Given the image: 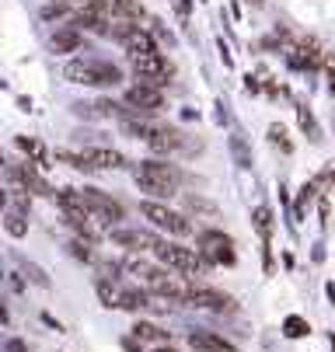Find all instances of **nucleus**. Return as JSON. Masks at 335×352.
I'll use <instances>...</instances> for the list:
<instances>
[{"label":"nucleus","mask_w":335,"mask_h":352,"mask_svg":"<svg viewBox=\"0 0 335 352\" xmlns=\"http://www.w3.org/2000/svg\"><path fill=\"white\" fill-rule=\"evenodd\" d=\"M84 161H87L91 168H109V171L129 164L119 150H112V146H87V150H84Z\"/></svg>","instance_id":"obj_12"},{"label":"nucleus","mask_w":335,"mask_h":352,"mask_svg":"<svg viewBox=\"0 0 335 352\" xmlns=\"http://www.w3.org/2000/svg\"><path fill=\"white\" fill-rule=\"evenodd\" d=\"M154 255L161 258V265H168V269H175V272H182V276H188V279L199 276V272L206 269V258L199 255V251L182 248V244H175V241H161Z\"/></svg>","instance_id":"obj_2"},{"label":"nucleus","mask_w":335,"mask_h":352,"mask_svg":"<svg viewBox=\"0 0 335 352\" xmlns=\"http://www.w3.org/2000/svg\"><path fill=\"white\" fill-rule=\"evenodd\" d=\"M133 70H136V77H140L143 84H154V87L168 84V77H171V63H168L161 53L133 56Z\"/></svg>","instance_id":"obj_7"},{"label":"nucleus","mask_w":335,"mask_h":352,"mask_svg":"<svg viewBox=\"0 0 335 352\" xmlns=\"http://www.w3.org/2000/svg\"><path fill=\"white\" fill-rule=\"evenodd\" d=\"M136 178H151V182H158V185H168V188H175L178 192V185H182V171L175 168V164H164V161H140L136 164Z\"/></svg>","instance_id":"obj_10"},{"label":"nucleus","mask_w":335,"mask_h":352,"mask_svg":"<svg viewBox=\"0 0 335 352\" xmlns=\"http://www.w3.org/2000/svg\"><path fill=\"white\" fill-rule=\"evenodd\" d=\"M94 293H98V300H102V307H119V296H122V289L116 286V279H98L94 283Z\"/></svg>","instance_id":"obj_20"},{"label":"nucleus","mask_w":335,"mask_h":352,"mask_svg":"<svg viewBox=\"0 0 335 352\" xmlns=\"http://www.w3.org/2000/svg\"><path fill=\"white\" fill-rule=\"evenodd\" d=\"M126 105L136 109V112H143V116H154V112L164 105V94H161V87L140 80V84L126 87Z\"/></svg>","instance_id":"obj_8"},{"label":"nucleus","mask_w":335,"mask_h":352,"mask_svg":"<svg viewBox=\"0 0 335 352\" xmlns=\"http://www.w3.org/2000/svg\"><path fill=\"white\" fill-rule=\"evenodd\" d=\"M252 220H255V230H259L262 237H269V234H272V217H269V210H266V206H259V210L252 213Z\"/></svg>","instance_id":"obj_28"},{"label":"nucleus","mask_w":335,"mask_h":352,"mask_svg":"<svg viewBox=\"0 0 335 352\" xmlns=\"http://www.w3.org/2000/svg\"><path fill=\"white\" fill-rule=\"evenodd\" d=\"M188 345H193V349H199V352H237L230 342H224L220 335H213V331H193V335H188Z\"/></svg>","instance_id":"obj_15"},{"label":"nucleus","mask_w":335,"mask_h":352,"mask_svg":"<svg viewBox=\"0 0 335 352\" xmlns=\"http://www.w3.org/2000/svg\"><path fill=\"white\" fill-rule=\"evenodd\" d=\"M147 146L154 150V154H171V150H182V146H185V136H182V133H175V129L154 126V133H151Z\"/></svg>","instance_id":"obj_13"},{"label":"nucleus","mask_w":335,"mask_h":352,"mask_svg":"<svg viewBox=\"0 0 335 352\" xmlns=\"http://www.w3.org/2000/svg\"><path fill=\"white\" fill-rule=\"evenodd\" d=\"M18 146L25 150V154L35 157V164H45V146H42V143H35V140H28V136H18Z\"/></svg>","instance_id":"obj_27"},{"label":"nucleus","mask_w":335,"mask_h":352,"mask_svg":"<svg viewBox=\"0 0 335 352\" xmlns=\"http://www.w3.org/2000/svg\"><path fill=\"white\" fill-rule=\"evenodd\" d=\"M147 304H151V293H143V289H122L119 296V311H140Z\"/></svg>","instance_id":"obj_22"},{"label":"nucleus","mask_w":335,"mask_h":352,"mask_svg":"<svg viewBox=\"0 0 335 352\" xmlns=\"http://www.w3.org/2000/svg\"><path fill=\"white\" fill-rule=\"evenodd\" d=\"M67 248H70V255H74V258H80V262H94V255H91V244H87L84 237H77V241H70Z\"/></svg>","instance_id":"obj_29"},{"label":"nucleus","mask_w":335,"mask_h":352,"mask_svg":"<svg viewBox=\"0 0 335 352\" xmlns=\"http://www.w3.org/2000/svg\"><path fill=\"white\" fill-rule=\"evenodd\" d=\"M283 335H286V338H307L311 328H307L304 318H286V321H283Z\"/></svg>","instance_id":"obj_23"},{"label":"nucleus","mask_w":335,"mask_h":352,"mask_svg":"<svg viewBox=\"0 0 335 352\" xmlns=\"http://www.w3.org/2000/svg\"><path fill=\"white\" fill-rule=\"evenodd\" d=\"M4 206H8V192H4V188H0V210H4Z\"/></svg>","instance_id":"obj_37"},{"label":"nucleus","mask_w":335,"mask_h":352,"mask_svg":"<svg viewBox=\"0 0 335 352\" xmlns=\"http://www.w3.org/2000/svg\"><path fill=\"white\" fill-rule=\"evenodd\" d=\"M53 4H63V8H84L87 0H53Z\"/></svg>","instance_id":"obj_34"},{"label":"nucleus","mask_w":335,"mask_h":352,"mask_svg":"<svg viewBox=\"0 0 335 352\" xmlns=\"http://www.w3.org/2000/svg\"><path fill=\"white\" fill-rule=\"evenodd\" d=\"M140 213L147 217L154 227H161V230H168V234H175V237H185V234H188V220H185L182 213H175V210H168V206L154 203V199L140 203Z\"/></svg>","instance_id":"obj_5"},{"label":"nucleus","mask_w":335,"mask_h":352,"mask_svg":"<svg viewBox=\"0 0 335 352\" xmlns=\"http://www.w3.org/2000/svg\"><path fill=\"white\" fill-rule=\"evenodd\" d=\"M112 241L119 248H126L129 255H140V251H158V244H161L158 234H151V230H129V227H116Z\"/></svg>","instance_id":"obj_9"},{"label":"nucleus","mask_w":335,"mask_h":352,"mask_svg":"<svg viewBox=\"0 0 335 352\" xmlns=\"http://www.w3.org/2000/svg\"><path fill=\"white\" fill-rule=\"evenodd\" d=\"M290 63H294V67H318V63H325V56H321V45H318V38H304V42H301V45L294 49Z\"/></svg>","instance_id":"obj_16"},{"label":"nucleus","mask_w":335,"mask_h":352,"mask_svg":"<svg viewBox=\"0 0 335 352\" xmlns=\"http://www.w3.org/2000/svg\"><path fill=\"white\" fill-rule=\"evenodd\" d=\"M4 230H8L11 237H25V234H28L25 213H8V217H4Z\"/></svg>","instance_id":"obj_24"},{"label":"nucleus","mask_w":335,"mask_h":352,"mask_svg":"<svg viewBox=\"0 0 335 352\" xmlns=\"http://www.w3.org/2000/svg\"><path fill=\"white\" fill-rule=\"evenodd\" d=\"M122 345H126V352H140V345H136V338H126Z\"/></svg>","instance_id":"obj_35"},{"label":"nucleus","mask_w":335,"mask_h":352,"mask_svg":"<svg viewBox=\"0 0 335 352\" xmlns=\"http://www.w3.org/2000/svg\"><path fill=\"white\" fill-rule=\"evenodd\" d=\"M133 338L136 342H147V345H164L168 342V331H161L154 321H136V328H133Z\"/></svg>","instance_id":"obj_19"},{"label":"nucleus","mask_w":335,"mask_h":352,"mask_svg":"<svg viewBox=\"0 0 335 352\" xmlns=\"http://www.w3.org/2000/svg\"><path fill=\"white\" fill-rule=\"evenodd\" d=\"M133 56H147V53H158V42H154V35L151 32H143V28H136L133 25V32L126 35V42H122Z\"/></svg>","instance_id":"obj_17"},{"label":"nucleus","mask_w":335,"mask_h":352,"mask_svg":"<svg viewBox=\"0 0 335 352\" xmlns=\"http://www.w3.org/2000/svg\"><path fill=\"white\" fill-rule=\"evenodd\" d=\"M297 119H301V129H304L311 140H318V136H321V129H318V122H314V116H311V109H307V105H301V109H297Z\"/></svg>","instance_id":"obj_26"},{"label":"nucleus","mask_w":335,"mask_h":352,"mask_svg":"<svg viewBox=\"0 0 335 352\" xmlns=\"http://www.w3.org/2000/svg\"><path fill=\"white\" fill-rule=\"evenodd\" d=\"M80 199H84L87 213L98 217L102 223H119V220L126 217L122 203H116L112 195H105V192H98V188H80Z\"/></svg>","instance_id":"obj_4"},{"label":"nucleus","mask_w":335,"mask_h":352,"mask_svg":"<svg viewBox=\"0 0 335 352\" xmlns=\"http://www.w3.org/2000/svg\"><path fill=\"white\" fill-rule=\"evenodd\" d=\"M122 269H126L129 276H140V279L147 283V286H151V283H154V279L164 272V265H154L151 258H143V255H129V258L122 262Z\"/></svg>","instance_id":"obj_14"},{"label":"nucleus","mask_w":335,"mask_h":352,"mask_svg":"<svg viewBox=\"0 0 335 352\" xmlns=\"http://www.w3.org/2000/svg\"><path fill=\"white\" fill-rule=\"evenodd\" d=\"M63 77L70 84H84V87H109V84H119L122 80L119 67L102 63V60H70L63 67Z\"/></svg>","instance_id":"obj_1"},{"label":"nucleus","mask_w":335,"mask_h":352,"mask_svg":"<svg viewBox=\"0 0 335 352\" xmlns=\"http://www.w3.org/2000/svg\"><path fill=\"white\" fill-rule=\"evenodd\" d=\"M136 185L147 192L151 199H171L175 195V188H168V185H158V182H151V178H136Z\"/></svg>","instance_id":"obj_25"},{"label":"nucleus","mask_w":335,"mask_h":352,"mask_svg":"<svg viewBox=\"0 0 335 352\" xmlns=\"http://www.w3.org/2000/svg\"><path fill=\"white\" fill-rule=\"evenodd\" d=\"M188 203V210H199V213H210V217H220V210L213 206V203H206V199H199V195H188L185 199Z\"/></svg>","instance_id":"obj_30"},{"label":"nucleus","mask_w":335,"mask_h":352,"mask_svg":"<svg viewBox=\"0 0 335 352\" xmlns=\"http://www.w3.org/2000/svg\"><path fill=\"white\" fill-rule=\"evenodd\" d=\"M188 307H203V311H213V314H230L234 311V300L220 289H210V286H196L193 296H188Z\"/></svg>","instance_id":"obj_11"},{"label":"nucleus","mask_w":335,"mask_h":352,"mask_svg":"<svg viewBox=\"0 0 335 352\" xmlns=\"http://www.w3.org/2000/svg\"><path fill=\"white\" fill-rule=\"evenodd\" d=\"M151 352H178V349H171V345H158V349H151Z\"/></svg>","instance_id":"obj_36"},{"label":"nucleus","mask_w":335,"mask_h":352,"mask_svg":"<svg viewBox=\"0 0 335 352\" xmlns=\"http://www.w3.org/2000/svg\"><path fill=\"white\" fill-rule=\"evenodd\" d=\"M50 49H53V53H60V56L77 53V49H80V32H77V28H63V32H56V35L50 38Z\"/></svg>","instance_id":"obj_18"},{"label":"nucleus","mask_w":335,"mask_h":352,"mask_svg":"<svg viewBox=\"0 0 335 352\" xmlns=\"http://www.w3.org/2000/svg\"><path fill=\"white\" fill-rule=\"evenodd\" d=\"M325 70H328V84L335 91V56H325Z\"/></svg>","instance_id":"obj_33"},{"label":"nucleus","mask_w":335,"mask_h":352,"mask_svg":"<svg viewBox=\"0 0 335 352\" xmlns=\"http://www.w3.org/2000/svg\"><path fill=\"white\" fill-rule=\"evenodd\" d=\"M252 4H259V0H252Z\"/></svg>","instance_id":"obj_38"},{"label":"nucleus","mask_w":335,"mask_h":352,"mask_svg":"<svg viewBox=\"0 0 335 352\" xmlns=\"http://www.w3.org/2000/svg\"><path fill=\"white\" fill-rule=\"evenodd\" d=\"M21 269L28 272V279H32V283H39V286H50V279H45V272H42L39 265H32V262H21Z\"/></svg>","instance_id":"obj_32"},{"label":"nucleus","mask_w":335,"mask_h":352,"mask_svg":"<svg viewBox=\"0 0 335 352\" xmlns=\"http://www.w3.org/2000/svg\"><path fill=\"white\" fill-rule=\"evenodd\" d=\"M112 14L119 21H140L143 18V8H140V0H112Z\"/></svg>","instance_id":"obj_21"},{"label":"nucleus","mask_w":335,"mask_h":352,"mask_svg":"<svg viewBox=\"0 0 335 352\" xmlns=\"http://www.w3.org/2000/svg\"><path fill=\"white\" fill-rule=\"evenodd\" d=\"M269 140H272V143H276L279 150H286V154H290V150H294V146H290V140H286V129H283L279 122H276V126H269Z\"/></svg>","instance_id":"obj_31"},{"label":"nucleus","mask_w":335,"mask_h":352,"mask_svg":"<svg viewBox=\"0 0 335 352\" xmlns=\"http://www.w3.org/2000/svg\"><path fill=\"white\" fill-rule=\"evenodd\" d=\"M199 255L206 262H220V265H234L237 255H234V241L224 234V230H203L199 234Z\"/></svg>","instance_id":"obj_3"},{"label":"nucleus","mask_w":335,"mask_h":352,"mask_svg":"<svg viewBox=\"0 0 335 352\" xmlns=\"http://www.w3.org/2000/svg\"><path fill=\"white\" fill-rule=\"evenodd\" d=\"M151 289H154V296H164V300H178V304H188V296H193V279L188 276H182V272H161L154 283H151Z\"/></svg>","instance_id":"obj_6"}]
</instances>
